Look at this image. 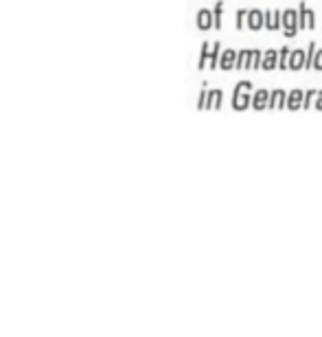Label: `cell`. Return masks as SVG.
I'll use <instances>...</instances> for the list:
<instances>
[{
    "instance_id": "14",
    "label": "cell",
    "mask_w": 322,
    "mask_h": 337,
    "mask_svg": "<svg viewBox=\"0 0 322 337\" xmlns=\"http://www.w3.org/2000/svg\"><path fill=\"white\" fill-rule=\"evenodd\" d=\"M250 64H252V50H248V48L237 50L235 68H237V70H246V68H250Z\"/></svg>"
},
{
    "instance_id": "8",
    "label": "cell",
    "mask_w": 322,
    "mask_h": 337,
    "mask_svg": "<svg viewBox=\"0 0 322 337\" xmlns=\"http://www.w3.org/2000/svg\"><path fill=\"white\" fill-rule=\"evenodd\" d=\"M305 59H307V50L305 48H296L289 55V70H302L305 68Z\"/></svg>"
},
{
    "instance_id": "16",
    "label": "cell",
    "mask_w": 322,
    "mask_h": 337,
    "mask_svg": "<svg viewBox=\"0 0 322 337\" xmlns=\"http://www.w3.org/2000/svg\"><path fill=\"white\" fill-rule=\"evenodd\" d=\"M289 55H292V48H287V46H283V48L278 50V68L281 70L289 68Z\"/></svg>"
},
{
    "instance_id": "12",
    "label": "cell",
    "mask_w": 322,
    "mask_h": 337,
    "mask_svg": "<svg viewBox=\"0 0 322 337\" xmlns=\"http://www.w3.org/2000/svg\"><path fill=\"white\" fill-rule=\"evenodd\" d=\"M215 26V18H213V11H208V9H202V11L198 13V29L202 31H208Z\"/></svg>"
},
{
    "instance_id": "6",
    "label": "cell",
    "mask_w": 322,
    "mask_h": 337,
    "mask_svg": "<svg viewBox=\"0 0 322 337\" xmlns=\"http://www.w3.org/2000/svg\"><path fill=\"white\" fill-rule=\"evenodd\" d=\"M265 29L268 31L283 29V11H265Z\"/></svg>"
},
{
    "instance_id": "21",
    "label": "cell",
    "mask_w": 322,
    "mask_h": 337,
    "mask_svg": "<svg viewBox=\"0 0 322 337\" xmlns=\"http://www.w3.org/2000/svg\"><path fill=\"white\" fill-rule=\"evenodd\" d=\"M314 70H322V48H318L314 55Z\"/></svg>"
},
{
    "instance_id": "20",
    "label": "cell",
    "mask_w": 322,
    "mask_h": 337,
    "mask_svg": "<svg viewBox=\"0 0 322 337\" xmlns=\"http://www.w3.org/2000/svg\"><path fill=\"white\" fill-rule=\"evenodd\" d=\"M316 95H318V90H307L305 92V99H302V110H309V107L314 105Z\"/></svg>"
},
{
    "instance_id": "19",
    "label": "cell",
    "mask_w": 322,
    "mask_h": 337,
    "mask_svg": "<svg viewBox=\"0 0 322 337\" xmlns=\"http://www.w3.org/2000/svg\"><path fill=\"white\" fill-rule=\"evenodd\" d=\"M261 64H263V53H261L259 48H252V64H250V68L252 70H259Z\"/></svg>"
},
{
    "instance_id": "15",
    "label": "cell",
    "mask_w": 322,
    "mask_h": 337,
    "mask_svg": "<svg viewBox=\"0 0 322 337\" xmlns=\"http://www.w3.org/2000/svg\"><path fill=\"white\" fill-rule=\"evenodd\" d=\"M223 103V92L222 90H208L206 99V110H219Z\"/></svg>"
},
{
    "instance_id": "11",
    "label": "cell",
    "mask_w": 322,
    "mask_h": 337,
    "mask_svg": "<svg viewBox=\"0 0 322 337\" xmlns=\"http://www.w3.org/2000/svg\"><path fill=\"white\" fill-rule=\"evenodd\" d=\"M235 62H237V50L228 48L219 55V68L222 70H232L235 68Z\"/></svg>"
},
{
    "instance_id": "23",
    "label": "cell",
    "mask_w": 322,
    "mask_h": 337,
    "mask_svg": "<svg viewBox=\"0 0 322 337\" xmlns=\"http://www.w3.org/2000/svg\"><path fill=\"white\" fill-rule=\"evenodd\" d=\"M314 105H316V110H320L322 112V90L316 95V101H314Z\"/></svg>"
},
{
    "instance_id": "3",
    "label": "cell",
    "mask_w": 322,
    "mask_h": 337,
    "mask_svg": "<svg viewBox=\"0 0 322 337\" xmlns=\"http://www.w3.org/2000/svg\"><path fill=\"white\" fill-rule=\"evenodd\" d=\"M283 31H285V37H294L300 31V26H298V11H294V9H285L283 11Z\"/></svg>"
},
{
    "instance_id": "10",
    "label": "cell",
    "mask_w": 322,
    "mask_h": 337,
    "mask_svg": "<svg viewBox=\"0 0 322 337\" xmlns=\"http://www.w3.org/2000/svg\"><path fill=\"white\" fill-rule=\"evenodd\" d=\"M268 101H270L268 90H256L254 95H252V110H256V112L268 110Z\"/></svg>"
},
{
    "instance_id": "5",
    "label": "cell",
    "mask_w": 322,
    "mask_h": 337,
    "mask_svg": "<svg viewBox=\"0 0 322 337\" xmlns=\"http://www.w3.org/2000/svg\"><path fill=\"white\" fill-rule=\"evenodd\" d=\"M248 29L250 31L265 29V11H261V9H250L248 11Z\"/></svg>"
},
{
    "instance_id": "17",
    "label": "cell",
    "mask_w": 322,
    "mask_h": 337,
    "mask_svg": "<svg viewBox=\"0 0 322 337\" xmlns=\"http://www.w3.org/2000/svg\"><path fill=\"white\" fill-rule=\"evenodd\" d=\"M248 11L250 9H239V11H237V22H235V26L239 31H244L246 26H248Z\"/></svg>"
},
{
    "instance_id": "7",
    "label": "cell",
    "mask_w": 322,
    "mask_h": 337,
    "mask_svg": "<svg viewBox=\"0 0 322 337\" xmlns=\"http://www.w3.org/2000/svg\"><path fill=\"white\" fill-rule=\"evenodd\" d=\"M285 103H287L285 90H272L270 92V101H268L270 110H285Z\"/></svg>"
},
{
    "instance_id": "4",
    "label": "cell",
    "mask_w": 322,
    "mask_h": 337,
    "mask_svg": "<svg viewBox=\"0 0 322 337\" xmlns=\"http://www.w3.org/2000/svg\"><path fill=\"white\" fill-rule=\"evenodd\" d=\"M298 26L300 29H316V13L314 9L305 7V2H300V7H298Z\"/></svg>"
},
{
    "instance_id": "1",
    "label": "cell",
    "mask_w": 322,
    "mask_h": 337,
    "mask_svg": "<svg viewBox=\"0 0 322 337\" xmlns=\"http://www.w3.org/2000/svg\"><path fill=\"white\" fill-rule=\"evenodd\" d=\"M250 92H252V81H239L237 83L235 90H232V101H230L232 110H237V112L248 110V107L252 105Z\"/></svg>"
},
{
    "instance_id": "2",
    "label": "cell",
    "mask_w": 322,
    "mask_h": 337,
    "mask_svg": "<svg viewBox=\"0 0 322 337\" xmlns=\"http://www.w3.org/2000/svg\"><path fill=\"white\" fill-rule=\"evenodd\" d=\"M219 55H222V44L219 42H215V46H211L206 42V44L202 46V57H199L198 62V68H215L219 66Z\"/></svg>"
},
{
    "instance_id": "13",
    "label": "cell",
    "mask_w": 322,
    "mask_h": 337,
    "mask_svg": "<svg viewBox=\"0 0 322 337\" xmlns=\"http://www.w3.org/2000/svg\"><path fill=\"white\" fill-rule=\"evenodd\" d=\"M278 68V50L270 48L268 53H263V64H261V70H274Z\"/></svg>"
},
{
    "instance_id": "9",
    "label": "cell",
    "mask_w": 322,
    "mask_h": 337,
    "mask_svg": "<svg viewBox=\"0 0 322 337\" xmlns=\"http://www.w3.org/2000/svg\"><path fill=\"white\" fill-rule=\"evenodd\" d=\"M302 99H305V92L302 90H292L287 95V103L285 107L289 112H296V110H302Z\"/></svg>"
},
{
    "instance_id": "18",
    "label": "cell",
    "mask_w": 322,
    "mask_h": 337,
    "mask_svg": "<svg viewBox=\"0 0 322 337\" xmlns=\"http://www.w3.org/2000/svg\"><path fill=\"white\" fill-rule=\"evenodd\" d=\"M222 16H223V2H215V11H213L215 29H222Z\"/></svg>"
},
{
    "instance_id": "22",
    "label": "cell",
    "mask_w": 322,
    "mask_h": 337,
    "mask_svg": "<svg viewBox=\"0 0 322 337\" xmlns=\"http://www.w3.org/2000/svg\"><path fill=\"white\" fill-rule=\"evenodd\" d=\"M206 99H208V90L199 95V101H198V107H199V110H206Z\"/></svg>"
}]
</instances>
